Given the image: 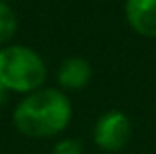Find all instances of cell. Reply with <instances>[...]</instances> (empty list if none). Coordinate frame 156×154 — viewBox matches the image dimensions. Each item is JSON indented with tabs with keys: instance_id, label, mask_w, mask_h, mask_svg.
I'll list each match as a JSON object with an SVG mask.
<instances>
[{
	"instance_id": "obj_3",
	"label": "cell",
	"mask_w": 156,
	"mask_h": 154,
	"mask_svg": "<svg viewBox=\"0 0 156 154\" xmlns=\"http://www.w3.org/2000/svg\"><path fill=\"white\" fill-rule=\"evenodd\" d=\"M133 135V124L129 117L121 111H109L97 121L95 124V144L101 150L107 152H119L126 146Z\"/></svg>"
},
{
	"instance_id": "obj_6",
	"label": "cell",
	"mask_w": 156,
	"mask_h": 154,
	"mask_svg": "<svg viewBox=\"0 0 156 154\" xmlns=\"http://www.w3.org/2000/svg\"><path fill=\"white\" fill-rule=\"evenodd\" d=\"M18 30V20L16 14L4 0H0V44L10 42Z\"/></svg>"
},
{
	"instance_id": "obj_7",
	"label": "cell",
	"mask_w": 156,
	"mask_h": 154,
	"mask_svg": "<svg viewBox=\"0 0 156 154\" xmlns=\"http://www.w3.org/2000/svg\"><path fill=\"white\" fill-rule=\"evenodd\" d=\"M51 154H83V144L75 138H65L53 146Z\"/></svg>"
},
{
	"instance_id": "obj_2",
	"label": "cell",
	"mask_w": 156,
	"mask_h": 154,
	"mask_svg": "<svg viewBox=\"0 0 156 154\" xmlns=\"http://www.w3.org/2000/svg\"><path fill=\"white\" fill-rule=\"evenodd\" d=\"M48 67L38 51L28 46H6L0 50V83L8 91L34 93L42 89Z\"/></svg>"
},
{
	"instance_id": "obj_5",
	"label": "cell",
	"mask_w": 156,
	"mask_h": 154,
	"mask_svg": "<svg viewBox=\"0 0 156 154\" xmlns=\"http://www.w3.org/2000/svg\"><path fill=\"white\" fill-rule=\"evenodd\" d=\"M91 79V63L83 58H67L57 69V81L63 89H83Z\"/></svg>"
},
{
	"instance_id": "obj_9",
	"label": "cell",
	"mask_w": 156,
	"mask_h": 154,
	"mask_svg": "<svg viewBox=\"0 0 156 154\" xmlns=\"http://www.w3.org/2000/svg\"><path fill=\"white\" fill-rule=\"evenodd\" d=\"M4 2H6V0H4Z\"/></svg>"
},
{
	"instance_id": "obj_8",
	"label": "cell",
	"mask_w": 156,
	"mask_h": 154,
	"mask_svg": "<svg viewBox=\"0 0 156 154\" xmlns=\"http://www.w3.org/2000/svg\"><path fill=\"white\" fill-rule=\"evenodd\" d=\"M6 97H8V89L4 87L2 83H0V105H2L4 101H6Z\"/></svg>"
},
{
	"instance_id": "obj_1",
	"label": "cell",
	"mask_w": 156,
	"mask_h": 154,
	"mask_svg": "<svg viewBox=\"0 0 156 154\" xmlns=\"http://www.w3.org/2000/svg\"><path fill=\"white\" fill-rule=\"evenodd\" d=\"M14 127L30 138H50L65 131L71 121V103L59 89H38L14 109Z\"/></svg>"
},
{
	"instance_id": "obj_4",
	"label": "cell",
	"mask_w": 156,
	"mask_h": 154,
	"mask_svg": "<svg viewBox=\"0 0 156 154\" xmlns=\"http://www.w3.org/2000/svg\"><path fill=\"white\" fill-rule=\"evenodd\" d=\"M125 16L138 36L156 38V0H126Z\"/></svg>"
}]
</instances>
